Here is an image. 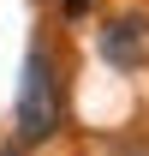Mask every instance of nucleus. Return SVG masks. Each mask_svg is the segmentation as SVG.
<instances>
[{"mask_svg":"<svg viewBox=\"0 0 149 156\" xmlns=\"http://www.w3.org/2000/svg\"><path fill=\"white\" fill-rule=\"evenodd\" d=\"M90 6H95V0H60V12H66V18H84Z\"/></svg>","mask_w":149,"mask_h":156,"instance_id":"obj_3","label":"nucleus"},{"mask_svg":"<svg viewBox=\"0 0 149 156\" xmlns=\"http://www.w3.org/2000/svg\"><path fill=\"white\" fill-rule=\"evenodd\" d=\"M143 54H149V18H137V12L108 18V30H101V60L119 66V72H137Z\"/></svg>","mask_w":149,"mask_h":156,"instance_id":"obj_2","label":"nucleus"},{"mask_svg":"<svg viewBox=\"0 0 149 156\" xmlns=\"http://www.w3.org/2000/svg\"><path fill=\"white\" fill-rule=\"evenodd\" d=\"M0 156H24V144H6V150H0Z\"/></svg>","mask_w":149,"mask_h":156,"instance_id":"obj_4","label":"nucleus"},{"mask_svg":"<svg viewBox=\"0 0 149 156\" xmlns=\"http://www.w3.org/2000/svg\"><path fill=\"white\" fill-rule=\"evenodd\" d=\"M60 114H66V102H60V66H54V54L42 42H30L24 78H18V144L24 150L48 144L60 132Z\"/></svg>","mask_w":149,"mask_h":156,"instance_id":"obj_1","label":"nucleus"}]
</instances>
